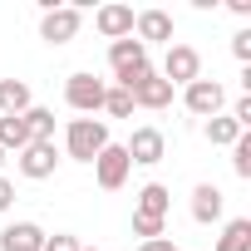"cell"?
<instances>
[{
    "instance_id": "obj_1",
    "label": "cell",
    "mask_w": 251,
    "mask_h": 251,
    "mask_svg": "<svg viewBox=\"0 0 251 251\" xmlns=\"http://www.w3.org/2000/svg\"><path fill=\"white\" fill-rule=\"evenodd\" d=\"M108 69H113V84H118V89H133L143 74H153L148 45H138L133 35H128V40H113V45H108Z\"/></svg>"
},
{
    "instance_id": "obj_2",
    "label": "cell",
    "mask_w": 251,
    "mask_h": 251,
    "mask_svg": "<svg viewBox=\"0 0 251 251\" xmlns=\"http://www.w3.org/2000/svg\"><path fill=\"white\" fill-rule=\"evenodd\" d=\"M103 148H108V123H103V118H69L64 153H69L74 163H94Z\"/></svg>"
},
{
    "instance_id": "obj_3",
    "label": "cell",
    "mask_w": 251,
    "mask_h": 251,
    "mask_svg": "<svg viewBox=\"0 0 251 251\" xmlns=\"http://www.w3.org/2000/svg\"><path fill=\"white\" fill-rule=\"evenodd\" d=\"M103 94H108V84L103 79H94V74H69L64 79V103L74 108V113H99L103 108Z\"/></svg>"
},
{
    "instance_id": "obj_4",
    "label": "cell",
    "mask_w": 251,
    "mask_h": 251,
    "mask_svg": "<svg viewBox=\"0 0 251 251\" xmlns=\"http://www.w3.org/2000/svg\"><path fill=\"white\" fill-rule=\"evenodd\" d=\"M128 173H133V163H128V153H123V143H108V148L94 158V182H99L103 192H118L123 182H128Z\"/></svg>"
},
{
    "instance_id": "obj_5",
    "label": "cell",
    "mask_w": 251,
    "mask_h": 251,
    "mask_svg": "<svg viewBox=\"0 0 251 251\" xmlns=\"http://www.w3.org/2000/svg\"><path fill=\"white\" fill-rule=\"evenodd\" d=\"M79 25H84L79 5H54V10L40 15V40H45V45H69V40L79 35Z\"/></svg>"
},
{
    "instance_id": "obj_6",
    "label": "cell",
    "mask_w": 251,
    "mask_h": 251,
    "mask_svg": "<svg viewBox=\"0 0 251 251\" xmlns=\"http://www.w3.org/2000/svg\"><path fill=\"white\" fill-rule=\"evenodd\" d=\"M182 103H187V113H197V118H217V113L226 108V89H222L217 79H192V84L182 89Z\"/></svg>"
},
{
    "instance_id": "obj_7",
    "label": "cell",
    "mask_w": 251,
    "mask_h": 251,
    "mask_svg": "<svg viewBox=\"0 0 251 251\" xmlns=\"http://www.w3.org/2000/svg\"><path fill=\"white\" fill-rule=\"evenodd\" d=\"M123 153H128L133 168H158V163L168 158V138H163L158 128H133V138L123 143Z\"/></svg>"
},
{
    "instance_id": "obj_8",
    "label": "cell",
    "mask_w": 251,
    "mask_h": 251,
    "mask_svg": "<svg viewBox=\"0 0 251 251\" xmlns=\"http://www.w3.org/2000/svg\"><path fill=\"white\" fill-rule=\"evenodd\" d=\"M163 79L177 89H187L192 79H202V54L192 50V45H168V59H163Z\"/></svg>"
},
{
    "instance_id": "obj_9",
    "label": "cell",
    "mask_w": 251,
    "mask_h": 251,
    "mask_svg": "<svg viewBox=\"0 0 251 251\" xmlns=\"http://www.w3.org/2000/svg\"><path fill=\"white\" fill-rule=\"evenodd\" d=\"M15 168H20L30 182H45V177H54V168H59V148H54V143H25V148L15 153Z\"/></svg>"
},
{
    "instance_id": "obj_10",
    "label": "cell",
    "mask_w": 251,
    "mask_h": 251,
    "mask_svg": "<svg viewBox=\"0 0 251 251\" xmlns=\"http://www.w3.org/2000/svg\"><path fill=\"white\" fill-rule=\"evenodd\" d=\"M133 40L138 45H158V40L173 45V15L168 10H138L133 15Z\"/></svg>"
},
{
    "instance_id": "obj_11",
    "label": "cell",
    "mask_w": 251,
    "mask_h": 251,
    "mask_svg": "<svg viewBox=\"0 0 251 251\" xmlns=\"http://www.w3.org/2000/svg\"><path fill=\"white\" fill-rule=\"evenodd\" d=\"M128 94H133V108H153V113L173 103V84H168L163 74H143V79H138Z\"/></svg>"
},
{
    "instance_id": "obj_12",
    "label": "cell",
    "mask_w": 251,
    "mask_h": 251,
    "mask_svg": "<svg viewBox=\"0 0 251 251\" xmlns=\"http://www.w3.org/2000/svg\"><path fill=\"white\" fill-rule=\"evenodd\" d=\"M222 212H226V197H222L212 182H197V187H192V222L212 226V222H222Z\"/></svg>"
},
{
    "instance_id": "obj_13",
    "label": "cell",
    "mask_w": 251,
    "mask_h": 251,
    "mask_svg": "<svg viewBox=\"0 0 251 251\" xmlns=\"http://www.w3.org/2000/svg\"><path fill=\"white\" fill-rule=\"evenodd\" d=\"M94 25H99L103 40H128V35H133V10H128V5H99Z\"/></svg>"
},
{
    "instance_id": "obj_14",
    "label": "cell",
    "mask_w": 251,
    "mask_h": 251,
    "mask_svg": "<svg viewBox=\"0 0 251 251\" xmlns=\"http://www.w3.org/2000/svg\"><path fill=\"white\" fill-rule=\"evenodd\" d=\"M45 246V226L40 222H15L0 231V251H40Z\"/></svg>"
},
{
    "instance_id": "obj_15",
    "label": "cell",
    "mask_w": 251,
    "mask_h": 251,
    "mask_svg": "<svg viewBox=\"0 0 251 251\" xmlns=\"http://www.w3.org/2000/svg\"><path fill=\"white\" fill-rule=\"evenodd\" d=\"M25 108H35L30 84L25 79H0V118H20Z\"/></svg>"
},
{
    "instance_id": "obj_16",
    "label": "cell",
    "mask_w": 251,
    "mask_h": 251,
    "mask_svg": "<svg viewBox=\"0 0 251 251\" xmlns=\"http://www.w3.org/2000/svg\"><path fill=\"white\" fill-rule=\"evenodd\" d=\"M138 217H158V222H168V212H173V192L163 187V182H148V187H138V207H133Z\"/></svg>"
},
{
    "instance_id": "obj_17",
    "label": "cell",
    "mask_w": 251,
    "mask_h": 251,
    "mask_svg": "<svg viewBox=\"0 0 251 251\" xmlns=\"http://www.w3.org/2000/svg\"><path fill=\"white\" fill-rule=\"evenodd\" d=\"M212 251H251V222H246V217H231V222L222 226V236H217Z\"/></svg>"
},
{
    "instance_id": "obj_18",
    "label": "cell",
    "mask_w": 251,
    "mask_h": 251,
    "mask_svg": "<svg viewBox=\"0 0 251 251\" xmlns=\"http://www.w3.org/2000/svg\"><path fill=\"white\" fill-rule=\"evenodd\" d=\"M25 128H30V143H54V108H25Z\"/></svg>"
},
{
    "instance_id": "obj_19",
    "label": "cell",
    "mask_w": 251,
    "mask_h": 251,
    "mask_svg": "<svg viewBox=\"0 0 251 251\" xmlns=\"http://www.w3.org/2000/svg\"><path fill=\"white\" fill-rule=\"evenodd\" d=\"M30 143V128H25V113L20 118H0V153H20Z\"/></svg>"
},
{
    "instance_id": "obj_20",
    "label": "cell",
    "mask_w": 251,
    "mask_h": 251,
    "mask_svg": "<svg viewBox=\"0 0 251 251\" xmlns=\"http://www.w3.org/2000/svg\"><path fill=\"white\" fill-rule=\"evenodd\" d=\"M241 138V128L231 123V113H217V118H207V143H217V148H231Z\"/></svg>"
},
{
    "instance_id": "obj_21",
    "label": "cell",
    "mask_w": 251,
    "mask_h": 251,
    "mask_svg": "<svg viewBox=\"0 0 251 251\" xmlns=\"http://www.w3.org/2000/svg\"><path fill=\"white\" fill-rule=\"evenodd\" d=\"M103 113H108V118H133V94L118 89V84H108V94H103Z\"/></svg>"
},
{
    "instance_id": "obj_22",
    "label": "cell",
    "mask_w": 251,
    "mask_h": 251,
    "mask_svg": "<svg viewBox=\"0 0 251 251\" xmlns=\"http://www.w3.org/2000/svg\"><path fill=\"white\" fill-rule=\"evenodd\" d=\"M231 173L236 177H251V133H241L231 143Z\"/></svg>"
},
{
    "instance_id": "obj_23",
    "label": "cell",
    "mask_w": 251,
    "mask_h": 251,
    "mask_svg": "<svg viewBox=\"0 0 251 251\" xmlns=\"http://www.w3.org/2000/svg\"><path fill=\"white\" fill-rule=\"evenodd\" d=\"M133 231H138L143 241H158V236H163V222H158V217H138V212H133Z\"/></svg>"
},
{
    "instance_id": "obj_24",
    "label": "cell",
    "mask_w": 251,
    "mask_h": 251,
    "mask_svg": "<svg viewBox=\"0 0 251 251\" xmlns=\"http://www.w3.org/2000/svg\"><path fill=\"white\" fill-rule=\"evenodd\" d=\"M79 246H84L79 236H69V231H54V236H45V246H40V251H79Z\"/></svg>"
},
{
    "instance_id": "obj_25",
    "label": "cell",
    "mask_w": 251,
    "mask_h": 251,
    "mask_svg": "<svg viewBox=\"0 0 251 251\" xmlns=\"http://www.w3.org/2000/svg\"><path fill=\"white\" fill-rule=\"evenodd\" d=\"M231 54H236L241 64H251V30H241V35H231Z\"/></svg>"
},
{
    "instance_id": "obj_26",
    "label": "cell",
    "mask_w": 251,
    "mask_h": 251,
    "mask_svg": "<svg viewBox=\"0 0 251 251\" xmlns=\"http://www.w3.org/2000/svg\"><path fill=\"white\" fill-rule=\"evenodd\" d=\"M10 207H15V182L0 173V212H10Z\"/></svg>"
},
{
    "instance_id": "obj_27",
    "label": "cell",
    "mask_w": 251,
    "mask_h": 251,
    "mask_svg": "<svg viewBox=\"0 0 251 251\" xmlns=\"http://www.w3.org/2000/svg\"><path fill=\"white\" fill-rule=\"evenodd\" d=\"M138 251H177V241H173V236H158V241H143Z\"/></svg>"
},
{
    "instance_id": "obj_28",
    "label": "cell",
    "mask_w": 251,
    "mask_h": 251,
    "mask_svg": "<svg viewBox=\"0 0 251 251\" xmlns=\"http://www.w3.org/2000/svg\"><path fill=\"white\" fill-rule=\"evenodd\" d=\"M226 10H231V15H241V20H246V15H251V0H226Z\"/></svg>"
},
{
    "instance_id": "obj_29",
    "label": "cell",
    "mask_w": 251,
    "mask_h": 251,
    "mask_svg": "<svg viewBox=\"0 0 251 251\" xmlns=\"http://www.w3.org/2000/svg\"><path fill=\"white\" fill-rule=\"evenodd\" d=\"M0 168H5V153H0Z\"/></svg>"
},
{
    "instance_id": "obj_30",
    "label": "cell",
    "mask_w": 251,
    "mask_h": 251,
    "mask_svg": "<svg viewBox=\"0 0 251 251\" xmlns=\"http://www.w3.org/2000/svg\"><path fill=\"white\" fill-rule=\"evenodd\" d=\"M79 251H94V246H79Z\"/></svg>"
}]
</instances>
